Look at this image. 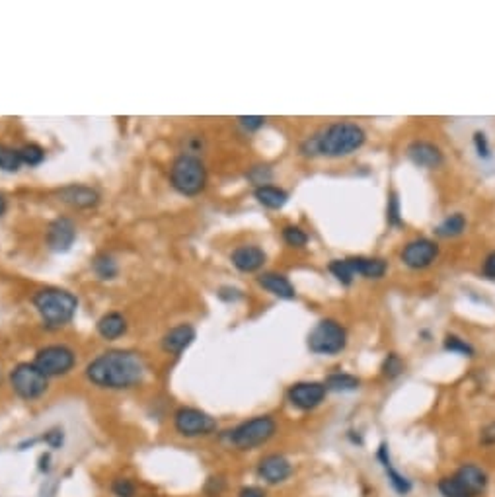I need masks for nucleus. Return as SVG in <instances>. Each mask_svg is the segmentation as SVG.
Wrapping results in <instances>:
<instances>
[{"label":"nucleus","mask_w":495,"mask_h":497,"mask_svg":"<svg viewBox=\"0 0 495 497\" xmlns=\"http://www.w3.org/2000/svg\"><path fill=\"white\" fill-rule=\"evenodd\" d=\"M479 442H482V445H486V447L495 445V421H491L489 425H486L484 429H482V433H479Z\"/></svg>","instance_id":"obj_36"},{"label":"nucleus","mask_w":495,"mask_h":497,"mask_svg":"<svg viewBox=\"0 0 495 497\" xmlns=\"http://www.w3.org/2000/svg\"><path fill=\"white\" fill-rule=\"evenodd\" d=\"M170 182L173 190L180 191L181 195H197L207 185V168L201 162V158L181 154L173 160Z\"/></svg>","instance_id":"obj_6"},{"label":"nucleus","mask_w":495,"mask_h":497,"mask_svg":"<svg viewBox=\"0 0 495 497\" xmlns=\"http://www.w3.org/2000/svg\"><path fill=\"white\" fill-rule=\"evenodd\" d=\"M445 349L450 351V353H458V355L464 357L474 355V348L466 340L458 338V336H448L447 340H445Z\"/></svg>","instance_id":"obj_32"},{"label":"nucleus","mask_w":495,"mask_h":497,"mask_svg":"<svg viewBox=\"0 0 495 497\" xmlns=\"http://www.w3.org/2000/svg\"><path fill=\"white\" fill-rule=\"evenodd\" d=\"M292 464L283 455H268L258 462V476L269 486H279L291 478Z\"/></svg>","instance_id":"obj_13"},{"label":"nucleus","mask_w":495,"mask_h":497,"mask_svg":"<svg viewBox=\"0 0 495 497\" xmlns=\"http://www.w3.org/2000/svg\"><path fill=\"white\" fill-rule=\"evenodd\" d=\"M230 260H232V263H234V268L238 271L254 273V271L263 268L268 256L258 246H238L234 252L230 253Z\"/></svg>","instance_id":"obj_15"},{"label":"nucleus","mask_w":495,"mask_h":497,"mask_svg":"<svg viewBox=\"0 0 495 497\" xmlns=\"http://www.w3.org/2000/svg\"><path fill=\"white\" fill-rule=\"evenodd\" d=\"M474 142H476V149H478L479 156H484V158L489 156V149H487L486 135H484V133H476V135H474Z\"/></svg>","instance_id":"obj_38"},{"label":"nucleus","mask_w":495,"mask_h":497,"mask_svg":"<svg viewBox=\"0 0 495 497\" xmlns=\"http://www.w3.org/2000/svg\"><path fill=\"white\" fill-rule=\"evenodd\" d=\"M59 199L67 203V205L76 207V209H88V207L98 205L100 201V193L88 185H67L63 190H59Z\"/></svg>","instance_id":"obj_17"},{"label":"nucleus","mask_w":495,"mask_h":497,"mask_svg":"<svg viewBox=\"0 0 495 497\" xmlns=\"http://www.w3.org/2000/svg\"><path fill=\"white\" fill-rule=\"evenodd\" d=\"M347 263H349L355 277L361 275L365 279H380V277H385L386 269H388V263L380 258L357 256V258H347Z\"/></svg>","instance_id":"obj_19"},{"label":"nucleus","mask_w":495,"mask_h":497,"mask_svg":"<svg viewBox=\"0 0 495 497\" xmlns=\"http://www.w3.org/2000/svg\"><path fill=\"white\" fill-rule=\"evenodd\" d=\"M326 394H328L326 384L324 382H316V380H302V382H297V384H292L287 390L289 402L302 411L318 408L324 402Z\"/></svg>","instance_id":"obj_11"},{"label":"nucleus","mask_w":495,"mask_h":497,"mask_svg":"<svg viewBox=\"0 0 495 497\" xmlns=\"http://www.w3.org/2000/svg\"><path fill=\"white\" fill-rule=\"evenodd\" d=\"M408 158L421 168H439L443 164V152L429 141H414L408 147Z\"/></svg>","instance_id":"obj_16"},{"label":"nucleus","mask_w":495,"mask_h":497,"mask_svg":"<svg viewBox=\"0 0 495 497\" xmlns=\"http://www.w3.org/2000/svg\"><path fill=\"white\" fill-rule=\"evenodd\" d=\"M377 457L378 460H380L382 468H385L386 478H388V481H390V486H392L400 496H408L409 489H411V481H409L406 476H402V474L394 468L392 460H390V452H388V449H386V445H380Z\"/></svg>","instance_id":"obj_21"},{"label":"nucleus","mask_w":495,"mask_h":497,"mask_svg":"<svg viewBox=\"0 0 495 497\" xmlns=\"http://www.w3.org/2000/svg\"><path fill=\"white\" fill-rule=\"evenodd\" d=\"M367 141V133L361 125L351 121H339L331 123L322 131H318L312 137H308L302 142V154L307 156H326V158H341L353 154Z\"/></svg>","instance_id":"obj_2"},{"label":"nucleus","mask_w":495,"mask_h":497,"mask_svg":"<svg viewBox=\"0 0 495 497\" xmlns=\"http://www.w3.org/2000/svg\"><path fill=\"white\" fill-rule=\"evenodd\" d=\"M258 283H260L266 291L279 297V299L292 300L297 297L292 283L287 277L281 275V273H261V275L258 277Z\"/></svg>","instance_id":"obj_20"},{"label":"nucleus","mask_w":495,"mask_h":497,"mask_svg":"<svg viewBox=\"0 0 495 497\" xmlns=\"http://www.w3.org/2000/svg\"><path fill=\"white\" fill-rule=\"evenodd\" d=\"M238 497H266V491L258 486H246L238 491Z\"/></svg>","instance_id":"obj_39"},{"label":"nucleus","mask_w":495,"mask_h":497,"mask_svg":"<svg viewBox=\"0 0 495 497\" xmlns=\"http://www.w3.org/2000/svg\"><path fill=\"white\" fill-rule=\"evenodd\" d=\"M330 271L334 273V277L338 279L339 283L343 285H351L353 283V271H351V268H349V263H347V260H334L330 263Z\"/></svg>","instance_id":"obj_31"},{"label":"nucleus","mask_w":495,"mask_h":497,"mask_svg":"<svg viewBox=\"0 0 495 497\" xmlns=\"http://www.w3.org/2000/svg\"><path fill=\"white\" fill-rule=\"evenodd\" d=\"M238 121H240V125H242L244 129H248V131H258V129H261V127L266 125V118H261V115L238 118Z\"/></svg>","instance_id":"obj_35"},{"label":"nucleus","mask_w":495,"mask_h":497,"mask_svg":"<svg viewBox=\"0 0 495 497\" xmlns=\"http://www.w3.org/2000/svg\"><path fill=\"white\" fill-rule=\"evenodd\" d=\"M482 271H484V275H486L487 279H495V252L487 253Z\"/></svg>","instance_id":"obj_37"},{"label":"nucleus","mask_w":495,"mask_h":497,"mask_svg":"<svg viewBox=\"0 0 495 497\" xmlns=\"http://www.w3.org/2000/svg\"><path fill=\"white\" fill-rule=\"evenodd\" d=\"M380 371H382V375H385L386 379H396V377H400L402 372H404V361L400 359V355L388 353L385 361H382Z\"/></svg>","instance_id":"obj_28"},{"label":"nucleus","mask_w":495,"mask_h":497,"mask_svg":"<svg viewBox=\"0 0 495 497\" xmlns=\"http://www.w3.org/2000/svg\"><path fill=\"white\" fill-rule=\"evenodd\" d=\"M33 304L49 328H61L74 318L79 300L72 292L63 289H43L35 292Z\"/></svg>","instance_id":"obj_3"},{"label":"nucleus","mask_w":495,"mask_h":497,"mask_svg":"<svg viewBox=\"0 0 495 497\" xmlns=\"http://www.w3.org/2000/svg\"><path fill=\"white\" fill-rule=\"evenodd\" d=\"M254 195L261 205L268 207V209H281L289 201V193L277 185H260V188H256Z\"/></svg>","instance_id":"obj_23"},{"label":"nucleus","mask_w":495,"mask_h":497,"mask_svg":"<svg viewBox=\"0 0 495 497\" xmlns=\"http://www.w3.org/2000/svg\"><path fill=\"white\" fill-rule=\"evenodd\" d=\"M22 164L28 166H40L45 160V150L41 149L40 144H25L22 149H18Z\"/></svg>","instance_id":"obj_27"},{"label":"nucleus","mask_w":495,"mask_h":497,"mask_svg":"<svg viewBox=\"0 0 495 497\" xmlns=\"http://www.w3.org/2000/svg\"><path fill=\"white\" fill-rule=\"evenodd\" d=\"M283 240L292 248H302L308 242V234L300 227L289 224L283 229Z\"/></svg>","instance_id":"obj_30"},{"label":"nucleus","mask_w":495,"mask_h":497,"mask_svg":"<svg viewBox=\"0 0 495 497\" xmlns=\"http://www.w3.org/2000/svg\"><path fill=\"white\" fill-rule=\"evenodd\" d=\"M173 427L181 437H205L217 429V419L197 408H180L173 413Z\"/></svg>","instance_id":"obj_9"},{"label":"nucleus","mask_w":495,"mask_h":497,"mask_svg":"<svg viewBox=\"0 0 495 497\" xmlns=\"http://www.w3.org/2000/svg\"><path fill=\"white\" fill-rule=\"evenodd\" d=\"M347 345L346 328L331 318H324L308 333V349L316 355H336Z\"/></svg>","instance_id":"obj_7"},{"label":"nucleus","mask_w":495,"mask_h":497,"mask_svg":"<svg viewBox=\"0 0 495 497\" xmlns=\"http://www.w3.org/2000/svg\"><path fill=\"white\" fill-rule=\"evenodd\" d=\"M277 433V421L271 416H258V418L242 421L232 431H228V442L240 450H254L269 442Z\"/></svg>","instance_id":"obj_5"},{"label":"nucleus","mask_w":495,"mask_h":497,"mask_svg":"<svg viewBox=\"0 0 495 497\" xmlns=\"http://www.w3.org/2000/svg\"><path fill=\"white\" fill-rule=\"evenodd\" d=\"M94 271L102 279H113V277L118 275V265H115V261L111 260L110 256H98L94 260Z\"/></svg>","instance_id":"obj_29"},{"label":"nucleus","mask_w":495,"mask_h":497,"mask_svg":"<svg viewBox=\"0 0 495 497\" xmlns=\"http://www.w3.org/2000/svg\"><path fill=\"white\" fill-rule=\"evenodd\" d=\"M326 384V390H334V392H351V390H357L361 380L349 375V372H331L330 377H326L324 380Z\"/></svg>","instance_id":"obj_24"},{"label":"nucleus","mask_w":495,"mask_h":497,"mask_svg":"<svg viewBox=\"0 0 495 497\" xmlns=\"http://www.w3.org/2000/svg\"><path fill=\"white\" fill-rule=\"evenodd\" d=\"M147 375L142 357L133 351H108L86 367L88 380L100 388L125 390L139 387Z\"/></svg>","instance_id":"obj_1"},{"label":"nucleus","mask_w":495,"mask_h":497,"mask_svg":"<svg viewBox=\"0 0 495 497\" xmlns=\"http://www.w3.org/2000/svg\"><path fill=\"white\" fill-rule=\"evenodd\" d=\"M439 256V246L429 238H416L409 240L402 250V261L409 269H425L431 265Z\"/></svg>","instance_id":"obj_12"},{"label":"nucleus","mask_w":495,"mask_h":497,"mask_svg":"<svg viewBox=\"0 0 495 497\" xmlns=\"http://www.w3.org/2000/svg\"><path fill=\"white\" fill-rule=\"evenodd\" d=\"M489 478L484 468L462 464L453 476L440 478L437 488L443 497H479L486 491Z\"/></svg>","instance_id":"obj_4"},{"label":"nucleus","mask_w":495,"mask_h":497,"mask_svg":"<svg viewBox=\"0 0 495 497\" xmlns=\"http://www.w3.org/2000/svg\"><path fill=\"white\" fill-rule=\"evenodd\" d=\"M98 333L102 336L103 340H118L127 331V320L119 312H110V314H103L98 324Z\"/></svg>","instance_id":"obj_22"},{"label":"nucleus","mask_w":495,"mask_h":497,"mask_svg":"<svg viewBox=\"0 0 495 497\" xmlns=\"http://www.w3.org/2000/svg\"><path fill=\"white\" fill-rule=\"evenodd\" d=\"M76 363L74 351L64 345H49L38 351L33 365L40 369L45 377H61L71 371Z\"/></svg>","instance_id":"obj_10"},{"label":"nucleus","mask_w":495,"mask_h":497,"mask_svg":"<svg viewBox=\"0 0 495 497\" xmlns=\"http://www.w3.org/2000/svg\"><path fill=\"white\" fill-rule=\"evenodd\" d=\"M76 238V227L71 219H57L49 224L47 244L55 252H67Z\"/></svg>","instance_id":"obj_14"},{"label":"nucleus","mask_w":495,"mask_h":497,"mask_svg":"<svg viewBox=\"0 0 495 497\" xmlns=\"http://www.w3.org/2000/svg\"><path fill=\"white\" fill-rule=\"evenodd\" d=\"M464 230H466V217L462 213H455L448 215L447 219L435 229V232L440 238H455L460 236Z\"/></svg>","instance_id":"obj_25"},{"label":"nucleus","mask_w":495,"mask_h":497,"mask_svg":"<svg viewBox=\"0 0 495 497\" xmlns=\"http://www.w3.org/2000/svg\"><path fill=\"white\" fill-rule=\"evenodd\" d=\"M4 211H6V201H4V198L0 195V217L4 215Z\"/></svg>","instance_id":"obj_40"},{"label":"nucleus","mask_w":495,"mask_h":497,"mask_svg":"<svg viewBox=\"0 0 495 497\" xmlns=\"http://www.w3.org/2000/svg\"><path fill=\"white\" fill-rule=\"evenodd\" d=\"M22 166V158L20 152L8 147H0V170L4 172H18Z\"/></svg>","instance_id":"obj_26"},{"label":"nucleus","mask_w":495,"mask_h":497,"mask_svg":"<svg viewBox=\"0 0 495 497\" xmlns=\"http://www.w3.org/2000/svg\"><path fill=\"white\" fill-rule=\"evenodd\" d=\"M10 384L20 398L35 400L47 390V377L33 363H20L10 372Z\"/></svg>","instance_id":"obj_8"},{"label":"nucleus","mask_w":495,"mask_h":497,"mask_svg":"<svg viewBox=\"0 0 495 497\" xmlns=\"http://www.w3.org/2000/svg\"><path fill=\"white\" fill-rule=\"evenodd\" d=\"M193 340H195V330L189 324H180L170 331H166L162 338V349L166 353L180 355L181 351H186L193 343Z\"/></svg>","instance_id":"obj_18"},{"label":"nucleus","mask_w":495,"mask_h":497,"mask_svg":"<svg viewBox=\"0 0 495 497\" xmlns=\"http://www.w3.org/2000/svg\"><path fill=\"white\" fill-rule=\"evenodd\" d=\"M388 221H390V224H394V227H398L400 224V203H398V198H396V193H392L390 195V199H388Z\"/></svg>","instance_id":"obj_34"},{"label":"nucleus","mask_w":495,"mask_h":497,"mask_svg":"<svg viewBox=\"0 0 495 497\" xmlns=\"http://www.w3.org/2000/svg\"><path fill=\"white\" fill-rule=\"evenodd\" d=\"M111 491L115 497H135L137 493V488L131 480L127 478H118V480L111 484Z\"/></svg>","instance_id":"obj_33"}]
</instances>
